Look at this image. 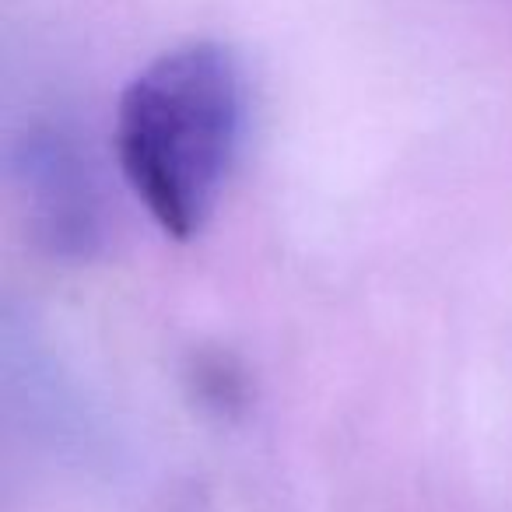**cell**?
Returning a JSON list of instances; mask_svg holds the SVG:
<instances>
[{
  "label": "cell",
  "mask_w": 512,
  "mask_h": 512,
  "mask_svg": "<svg viewBox=\"0 0 512 512\" xmlns=\"http://www.w3.org/2000/svg\"><path fill=\"white\" fill-rule=\"evenodd\" d=\"M246 123L242 67L221 43L155 57L120 95L116 158L155 225L193 239L207 225Z\"/></svg>",
  "instance_id": "6da1fadb"
}]
</instances>
